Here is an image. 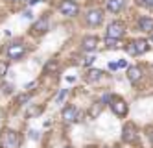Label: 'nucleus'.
<instances>
[{
    "label": "nucleus",
    "mask_w": 153,
    "mask_h": 148,
    "mask_svg": "<svg viewBox=\"0 0 153 148\" xmlns=\"http://www.w3.org/2000/svg\"><path fill=\"white\" fill-rule=\"evenodd\" d=\"M67 148H70V146H67Z\"/></svg>",
    "instance_id": "473e14b6"
},
{
    "label": "nucleus",
    "mask_w": 153,
    "mask_h": 148,
    "mask_svg": "<svg viewBox=\"0 0 153 148\" xmlns=\"http://www.w3.org/2000/svg\"><path fill=\"white\" fill-rule=\"evenodd\" d=\"M149 139H151V141H153V130H151V131H149Z\"/></svg>",
    "instance_id": "c756f323"
},
{
    "label": "nucleus",
    "mask_w": 153,
    "mask_h": 148,
    "mask_svg": "<svg viewBox=\"0 0 153 148\" xmlns=\"http://www.w3.org/2000/svg\"><path fill=\"white\" fill-rule=\"evenodd\" d=\"M133 43H135L137 54H146V52L149 50V41H146V39H137V41H133Z\"/></svg>",
    "instance_id": "f8f14e48"
},
{
    "label": "nucleus",
    "mask_w": 153,
    "mask_h": 148,
    "mask_svg": "<svg viewBox=\"0 0 153 148\" xmlns=\"http://www.w3.org/2000/svg\"><path fill=\"white\" fill-rule=\"evenodd\" d=\"M30 100V95H26V96H20V104H22V102H28Z\"/></svg>",
    "instance_id": "bb28decb"
},
{
    "label": "nucleus",
    "mask_w": 153,
    "mask_h": 148,
    "mask_svg": "<svg viewBox=\"0 0 153 148\" xmlns=\"http://www.w3.org/2000/svg\"><path fill=\"white\" fill-rule=\"evenodd\" d=\"M111 109L118 117H126L127 115V104L122 98H111Z\"/></svg>",
    "instance_id": "0eeeda50"
},
{
    "label": "nucleus",
    "mask_w": 153,
    "mask_h": 148,
    "mask_svg": "<svg viewBox=\"0 0 153 148\" xmlns=\"http://www.w3.org/2000/svg\"><path fill=\"white\" fill-rule=\"evenodd\" d=\"M85 20H87V24H89V26H98V24H102V20H103V11H102V9H91L89 13L85 15Z\"/></svg>",
    "instance_id": "423d86ee"
},
{
    "label": "nucleus",
    "mask_w": 153,
    "mask_h": 148,
    "mask_svg": "<svg viewBox=\"0 0 153 148\" xmlns=\"http://www.w3.org/2000/svg\"><path fill=\"white\" fill-rule=\"evenodd\" d=\"M24 54H26V48H24V44H20V43L9 44L7 50H6V56H7L9 59H20Z\"/></svg>",
    "instance_id": "20e7f679"
},
{
    "label": "nucleus",
    "mask_w": 153,
    "mask_h": 148,
    "mask_svg": "<svg viewBox=\"0 0 153 148\" xmlns=\"http://www.w3.org/2000/svg\"><path fill=\"white\" fill-rule=\"evenodd\" d=\"M24 17H26V19H31L33 15H31V11H26V13H24Z\"/></svg>",
    "instance_id": "cd10ccee"
},
{
    "label": "nucleus",
    "mask_w": 153,
    "mask_h": 148,
    "mask_svg": "<svg viewBox=\"0 0 153 148\" xmlns=\"http://www.w3.org/2000/svg\"><path fill=\"white\" fill-rule=\"evenodd\" d=\"M7 74V61H0V78Z\"/></svg>",
    "instance_id": "6ab92c4d"
},
{
    "label": "nucleus",
    "mask_w": 153,
    "mask_h": 148,
    "mask_svg": "<svg viewBox=\"0 0 153 148\" xmlns=\"http://www.w3.org/2000/svg\"><path fill=\"white\" fill-rule=\"evenodd\" d=\"M118 69V63H109V71H116Z\"/></svg>",
    "instance_id": "a878e982"
},
{
    "label": "nucleus",
    "mask_w": 153,
    "mask_h": 148,
    "mask_svg": "<svg viewBox=\"0 0 153 148\" xmlns=\"http://www.w3.org/2000/svg\"><path fill=\"white\" fill-rule=\"evenodd\" d=\"M41 113H42V107L39 106H33V107H30L28 111H26V119H31V117H35V115H41Z\"/></svg>",
    "instance_id": "2eb2a0df"
},
{
    "label": "nucleus",
    "mask_w": 153,
    "mask_h": 148,
    "mask_svg": "<svg viewBox=\"0 0 153 148\" xmlns=\"http://www.w3.org/2000/svg\"><path fill=\"white\" fill-rule=\"evenodd\" d=\"M102 71H91L89 72V76H87V80H89V82H96V80H100L102 78Z\"/></svg>",
    "instance_id": "f3484780"
},
{
    "label": "nucleus",
    "mask_w": 153,
    "mask_h": 148,
    "mask_svg": "<svg viewBox=\"0 0 153 148\" xmlns=\"http://www.w3.org/2000/svg\"><path fill=\"white\" fill-rule=\"evenodd\" d=\"M138 4H142V6H146L148 9H153V0H138Z\"/></svg>",
    "instance_id": "aec40b11"
},
{
    "label": "nucleus",
    "mask_w": 153,
    "mask_h": 148,
    "mask_svg": "<svg viewBox=\"0 0 153 148\" xmlns=\"http://www.w3.org/2000/svg\"><path fill=\"white\" fill-rule=\"evenodd\" d=\"M149 44H153V33L149 35Z\"/></svg>",
    "instance_id": "c85d7f7f"
},
{
    "label": "nucleus",
    "mask_w": 153,
    "mask_h": 148,
    "mask_svg": "<svg viewBox=\"0 0 153 148\" xmlns=\"http://www.w3.org/2000/svg\"><path fill=\"white\" fill-rule=\"evenodd\" d=\"M13 2H17V0H13Z\"/></svg>",
    "instance_id": "2f4dec72"
},
{
    "label": "nucleus",
    "mask_w": 153,
    "mask_h": 148,
    "mask_svg": "<svg viewBox=\"0 0 153 148\" xmlns=\"http://www.w3.org/2000/svg\"><path fill=\"white\" fill-rule=\"evenodd\" d=\"M105 44H107V48H116L118 44H120V39H114V37H105Z\"/></svg>",
    "instance_id": "dca6fc26"
},
{
    "label": "nucleus",
    "mask_w": 153,
    "mask_h": 148,
    "mask_svg": "<svg viewBox=\"0 0 153 148\" xmlns=\"http://www.w3.org/2000/svg\"><path fill=\"white\" fill-rule=\"evenodd\" d=\"M124 8V0H107V9L111 13H118Z\"/></svg>",
    "instance_id": "4468645a"
},
{
    "label": "nucleus",
    "mask_w": 153,
    "mask_h": 148,
    "mask_svg": "<svg viewBox=\"0 0 153 148\" xmlns=\"http://www.w3.org/2000/svg\"><path fill=\"white\" fill-rule=\"evenodd\" d=\"M98 47V37L96 35H87L81 39V50L83 52H94Z\"/></svg>",
    "instance_id": "6e6552de"
},
{
    "label": "nucleus",
    "mask_w": 153,
    "mask_h": 148,
    "mask_svg": "<svg viewBox=\"0 0 153 148\" xmlns=\"http://www.w3.org/2000/svg\"><path fill=\"white\" fill-rule=\"evenodd\" d=\"M126 33V24L122 20H114L107 26V35L109 37H114V39H122Z\"/></svg>",
    "instance_id": "7ed1b4c3"
},
{
    "label": "nucleus",
    "mask_w": 153,
    "mask_h": 148,
    "mask_svg": "<svg viewBox=\"0 0 153 148\" xmlns=\"http://www.w3.org/2000/svg\"><path fill=\"white\" fill-rule=\"evenodd\" d=\"M124 141L126 143H137V139H138V130H137V126L133 122H127L126 126H124Z\"/></svg>",
    "instance_id": "39448f33"
},
{
    "label": "nucleus",
    "mask_w": 153,
    "mask_h": 148,
    "mask_svg": "<svg viewBox=\"0 0 153 148\" xmlns=\"http://www.w3.org/2000/svg\"><path fill=\"white\" fill-rule=\"evenodd\" d=\"M87 148H94V146H87Z\"/></svg>",
    "instance_id": "7c9ffc66"
},
{
    "label": "nucleus",
    "mask_w": 153,
    "mask_h": 148,
    "mask_svg": "<svg viewBox=\"0 0 153 148\" xmlns=\"http://www.w3.org/2000/svg\"><path fill=\"white\" fill-rule=\"evenodd\" d=\"M94 61H96V58H94V56H89V58L85 59V65H92Z\"/></svg>",
    "instance_id": "5701e85b"
},
{
    "label": "nucleus",
    "mask_w": 153,
    "mask_h": 148,
    "mask_svg": "<svg viewBox=\"0 0 153 148\" xmlns=\"http://www.w3.org/2000/svg\"><path fill=\"white\" fill-rule=\"evenodd\" d=\"M11 91H13V89H11V85H6V83L2 85V93H6V95H9V93H11Z\"/></svg>",
    "instance_id": "4be33fe9"
},
{
    "label": "nucleus",
    "mask_w": 153,
    "mask_h": 148,
    "mask_svg": "<svg viewBox=\"0 0 153 148\" xmlns=\"http://www.w3.org/2000/svg\"><path fill=\"white\" fill-rule=\"evenodd\" d=\"M137 26L140 32H144V33H153V17H140L138 22H137Z\"/></svg>",
    "instance_id": "1a4fd4ad"
},
{
    "label": "nucleus",
    "mask_w": 153,
    "mask_h": 148,
    "mask_svg": "<svg viewBox=\"0 0 153 148\" xmlns=\"http://www.w3.org/2000/svg\"><path fill=\"white\" fill-rule=\"evenodd\" d=\"M65 96H67V89H63L61 93H59V96H57V104H61V102L65 100Z\"/></svg>",
    "instance_id": "412c9836"
},
{
    "label": "nucleus",
    "mask_w": 153,
    "mask_h": 148,
    "mask_svg": "<svg viewBox=\"0 0 153 148\" xmlns=\"http://www.w3.org/2000/svg\"><path fill=\"white\" fill-rule=\"evenodd\" d=\"M31 30H33V33H45L48 30V19H39Z\"/></svg>",
    "instance_id": "ddd939ff"
},
{
    "label": "nucleus",
    "mask_w": 153,
    "mask_h": 148,
    "mask_svg": "<svg viewBox=\"0 0 153 148\" xmlns=\"http://www.w3.org/2000/svg\"><path fill=\"white\" fill-rule=\"evenodd\" d=\"M63 119H65V122H74V120H78V109H76L74 106L65 107V109H63Z\"/></svg>",
    "instance_id": "9d476101"
},
{
    "label": "nucleus",
    "mask_w": 153,
    "mask_h": 148,
    "mask_svg": "<svg viewBox=\"0 0 153 148\" xmlns=\"http://www.w3.org/2000/svg\"><path fill=\"white\" fill-rule=\"evenodd\" d=\"M127 78H129V82H131V83H137L138 80L142 78V69H140V67H129Z\"/></svg>",
    "instance_id": "9b49d317"
},
{
    "label": "nucleus",
    "mask_w": 153,
    "mask_h": 148,
    "mask_svg": "<svg viewBox=\"0 0 153 148\" xmlns=\"http://www.w3.org/2000/svg\"><path fill=\"white\" fill-rule=\"evenodd\" d=\"M59 11L65 17H76L79 13V6L76 4L74 0H63V2L59 4Z\"/></svg>",
    "instance_id": "f03ea898"
},
{
    "label": "nucleus",
    "mask_w": 153,
    "mask_h": 148,
    "mask_svg": "<svg viewBox=\"0 0 153 148\" xmlns=\"http://www.w3.org/2000/svg\"><path fill=\"white\" fill-rule=\"evenodd\" d=\"M126 67H127V61H126V59L118 61V69H126Z\"/></svg>",
    "instance_id": "b1692460"
},
{
    "label": "nucleus",
    "mask_w": 153,
    "mask_h": 148,
    "mask_svg": "<svg viewBox=\"0 0 153 148\" xmlns=\"http://www.w3.org/2000/svg\"><path fill=\"white\" fill-rule=\"evenodd\" d=\"M30 137H31V139H39V133H37L35 130H31V131H30Z\"/></svg>",
    "instance_id": "393cba45"
},
{
    "label": "nucleus",
    "mask_w": 153,
    "mask_h": 148,
    "mask_svg": "<svg viewBox=\"0 0 153 148\" xmlns=\"http://www.w3.org/2000/svg\"><path fill=\"white\" fill-rule=\"evenodd\" d=\"M126 48H127V52H129L131 56H137V50H135V43H133V41H129V43L126 44Z\"/></svg>",
    "instance_id": "a211bd4d"
},
{
    "label": "nucleus",
    "mask_w": 153,
    "mask_h": 148,
    "mask_svg": "<svg viewBox=\"0 0 153 148\" xmlns=\"http://www.w3.org/2000/svg\"><path fill=\"white\" fill-rule=\"evenodd\" d=\"M0 146L2 148H19V135L13 130H6L0 135Z\"/></svg>",
    "instance_id": "f257e3e1"
}]
</instances>
